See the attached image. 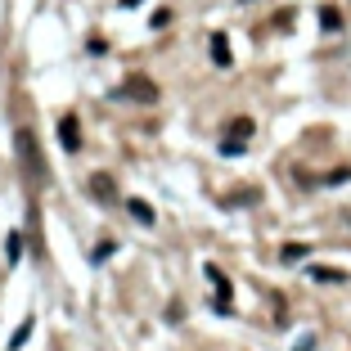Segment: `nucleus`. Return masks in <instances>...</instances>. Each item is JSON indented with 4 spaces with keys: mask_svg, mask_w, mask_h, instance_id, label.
Here are the masks:
<instances>
[{
    "mask_svg": "<svg viewBox=\"0 0 351 351\" xmlns=\"http://www.w3.org/2000/svg\"><path fill=\"white\" fill-rule=\"evenodd\" d=\"M203 270H207V279L217 284V302H212V306H217V311H230V279L221 275V266H212V261H207Z\"/></svg>",
    "mask_w": 351,
    "mask_h": 351,
    "instance_id": "obj_4",
    "label": "nucleus"
},
{
    "mask_svg": "<svg viewBox=\"0 0 351 351\" xmlns=\"http://www.w3.org/2000/svg\"><path fill=\"white\" fill-rule=\"evenodd\" d=\"M113 99H135V104H158V82L145 73H131L122 86L113 90Z\"/></svg>",
    "mask_w": 351,
    "mask_h": 351,
    "instance_id": "obj_2",
    "label": "nucleus"
},
{
    "mask_svg": "<svg viewBox=\"0 0 351 351\" xmlns=\"http://www.w3.org/2000/svg\"><path fill=\"white\" fill-rule=\"evenodd\" d=\"M207 41H212V63H217V68H230V41L221 36V32H212Z\"/></svg>",
    "mask_w": 351,
    "mask_h": 351,
    "instance_id": "obj_7",
    "label": "nucleus"
},
{
    "mask_svg": "<svg viewBox=\"0 0 351 351\" xmlns=\"http://www.w3.org/2000/svg\"><path fill=\"white\" fill-rule=\"evenodd\" d=\"M59 145L68 149V154H77V149H82V126H77L73 113H63V117H59Z\"/></svg>",
    "mask_w": 351,
    "mask_h": 351,
    "instance_id": "obj_3",
    "label": "nucleus"
},
{
    "mask_svg": "<svg viewBox=\"0 0 351 351\" xmlns=\"http://www.w3.org/2000/svg\"><path fill=\"white\" fill-rule=\"evenodd\" d=\"M252 131H257V122H252V117H234V122H230V131H226V140H243V145H248Z\"/></svg>",
    "mask_w": 351,
    "mask_h": 351,
    "instance_id": "obj_8",
    "label": "nucleus"
},
{
    "mask_svg": "<svg viewBox=\"0 0 351 351\" xmlns=\"http://www.w3.org/2000/svg\"><path fill=\"white\" fill-rule=\"evenodd\" d=\"M279 257H284V261L293 266V261H302V257H306V243H284V252H279Z\"/></svg>",
    "mask_w": 351,
    "mask_h": 351,
    "instance_id": "obj_13",
    "label": "nucleus"
},
{
    "mask_svg": "<svg viewBox=\"0 0 351 351\" xmlns=\"http://www.w3.org/2000/svg\"><path fill=\"white\" fill-rule=\"evenodd\" d=\"M311 275L320 279V284H347V275H342V270H329V266H315Z\"/></svg>",
    "mask_w": 351,
    "mask_h": 351,
    "instance_id": "obj_11",
    "label": "nucleus"
},
{
    "mask_svg": "<svg viewBox=\"0 0 351 351\" xmlns=\"http://www.w3.org/2000/svg\"><path fill=\"white\" fill-rule=\"evenodd\" d=\"M320 27H324V32H338V27H342V14L333 10V5H324V10H320Z\"/></svg>",
    "mask_w": 351,
    "mask_h": 351,
    "instance_id": "obj_10",
    "label": "nucleus"
},
{
    "mask_svg": "<svg viewBox=\"0 0 351 351\" xmlns=\"http://www.w3.org/2000/svg\"><path fill=\"white\" fill-rule=\"evenodd\" d=\"M5 257H10V266L23 257V234H19V230H10V239H5Z\"/></svg>",
    "mask_w": 351,
    "mask_h": 351,
    "instance_id": "obj_9",
    "label": "nucleus"
},
{
    "mask_svg": "<svg viewBox=\"0 0 351 351\" xmlns=\"http://www.w3.org/2000/svg\"><path fill=\"white\" fill-rule=\"evenodd\" d=\"M126 212H131V217L140 221V226H154V221H158V212L145 203V198H126Z\"/></svg>",
    "mask_w": 351,
    "mask_h": 351,
    "instance_id": "obj_6",
    "label": "nucleus"
},
{
    "mask_svg": "<svg viewBox=\"0 0 351 351\" xmlns=\"http://www.w3.org/2000/svg\"><path fill=\"white\" fill-rule=\"evenodd\" d=\"M14 145H19V162H23V171H27L32 189H45L50 185V167H45V158H41L36 131H32V126H19V131H14Z\"/></svg>",
    "mask_w": 351,
    "mask_h": 351,
    "instance_id": "obj_1",
    "label": "nucleus"
},
{
    "mask_svg": "<svg viewBox=\"0 0 351 351\" xmlns=\"http://www.w3.org/2000/svg\"><path fill=\"white\" fill-rule=\"evenodd\" d=\"M221 154H226V158H239V154H243V140H221Z\"/></svg>",
    "mask_w": 351,
    "mask_h": 351,
    "instance_id": "obj_14",
    "label": "nucleus"
},
{
    "mask_svg": "<svg viewBox=\"0 0 351 351\" xmlns=\"http://www.w3.org/2000/svg\"><path fill=\"white\" fill-rule=\"evenodd\" d=\"M32 329H36V324H32V320H23V324H19V333H14V338H10V351H19L23 342L32 338Z\"/></svg>",
    "mask_w": 351,
    "mask_h": 351,
    "instance_id": "obj_12",
    "label": "nucleus"
},
{
    "mask_svg": "<svg viewBox=\"0 0 351 351\" xmlns=\"http://www.w3.org/2000/svg\"><path fill=\"white\" fill-rule=\"evenodd\" d=\"M90 194L95 198H99V203H113V198H117V189H113V176H90Z\"/></svg>",
    "mask_w": 351,
    "mask_h": 351,
    "instance_id": "obj_5",
    "label": "nucleus"
},
{
    "mask_svg": "<svg viewBox=\"0 0 351 351\" xmlns=\"http://www.w3.org/2000/svg\"><path fill=\"white\" fill-rule=\"evenodd\" d=\"M347 221H351V217H347Z\"/></svg>",
    "mask_w": 351,
    "mask_h": 351,
    "instance_id": "obj_15",
    "label": "nucleus"
}]
</instances>
